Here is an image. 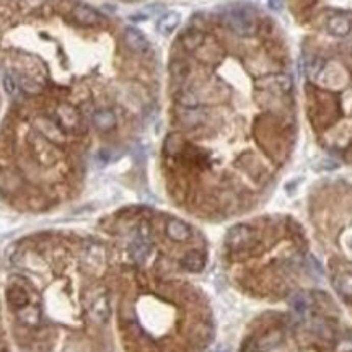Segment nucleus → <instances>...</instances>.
I'll return each mask as SVG.
<instances>
[{"instance_id":"nucleus-2","label":"nucleus","mask_w":352,"mask_h":352,"mask_svg":"<svg viewBox=\"0 0 352 352\" xmlns=\"http://www.w3.org/2000/svg\"><path fill=\"white\" fill-rule=\"evenodd\" d=\"M253 238H255V232L248 225H237V227L229 230L225 243H227V246L230 249H241L248 246L253 241Z\"/></svg>"},{"instance_id":"nucleus-16","label":"nucleus","mask_w":352,"mask_h":352,"mask_svg":"<svg viewBox=\"0 0 352 352\" xmlns=\"http://www.w3.org/2000/svg\"><path fill=\"white\" fill-rule=\"evenodd\" d=\"M282 341V333L279 331V330H274V331H271V333H267L266 336L259 341V344H258V350L259 352H267V350H271V349H274L275 346L279 344V342Z\"/></svg>"},{"instance_id":"nucleus-22","label":"nucleus","mask_w":352,"mask_h":352,"mask_svg":"<svg viewBox=\"0 0 352 352\" xmlns=\"http://www.w3.org/2000/svg\"><path fill=\"white\" fill-rule=\"evenodd\" d=\"M336 352H352V339L339 341L336 346Z\"/></svg>"},{"instance_id":"nucleus-9","label":"nucleus","mask_w":352,"mask_h":352,"mask_svg":"<svg viewBox=\"0 0 352 352\" xmlns=\"http://www.w3.org/2000/svg\"><path fill=\"white\" fill-rule=\"evenodd\" d=\"M166 235L173 241H186L191 237V229L188 223H184L178 219H171L166 223Z\"/></svg>"},{"instance_id":"nucleus-15","label":"nucleus","mask_w":352,"mask_h":352,"mask_svg":"<svg viewBox=\"0 0 352 352\" xmlns=\"http://www.w3.org/2000/svg\"><path fill=\"white\" fill-rule=\"evenodd\" d=\"M183 266L186 267L188 271L191 272H199V271H203V267L206 264V259L204 256L197 253V251H191V253H188L186 256L183 258Z\"/></svg>"},{"instance_id":"nucleus-12","label":"nucleus","mask_w":352,"mask_h":352,"mask_svg":"<svg viewBox=\"0 0 352 352\" xmlns=\"http://www.w3.org/2000/svg\"><path fill=\"white\" fill-rule=\"evenodd\" d=\"M93 124L99 131H111L116 125V116L111 110H98L93 114Z\"/></svg>"},{"instance_id":"nucleus-20","label":"nucleus","mask_w":352,"mask_h":352,"mask_svg":"<svg viewBox=\"0 0 352 352\" xmlns=\"http://www.w3.org/2000/svg\"><path fill=\"white\" fill-rule=\"evenodd\" d=\"M4 87H5V91L8 95H15L16 93V83L13 82V79L10 77V75H5L4 77Z\"/></svg>"},{"instance_id":"nucleus-24","label":"nucleus","mask_w":352,"mask_h":352,"mask_svg":"<svg viewBox=\"0 0 352 352\" xmlns=\"http://www.w3.org/2000/svg\"><path fill=\"white\" fill-rule=\"evenodd\" d=\"M129 2H132V0H129Z\"/></svg>"},{"instance_id":"nucleus-3","label":"nucleus","mask_w":352,"mask_h":352,"mask_svg":"<svg viewBox=\"0 0 352 352\" xmlns=\"http://www.w3.org/2000/svg\"><path fill=\"white\" fill-rule=\"evenodd\" d=\"M124 43L128 46L132 53H145L148 49V39L147 36L137 28H125L124 31Z\"/></svg>"},{"instance_id":"nucleus-19","label":"nucleus","mask_w":352,"mask_h":352,"mask_svg":"<svg viewBox=\"0 0 352 352\" xmlns=\"http://www.w3.org/2000/svg\"><path fill=\"white\" fill-rule=\"evenodd\" d=\"M200 43H203V35L200 33H189L183 38V44L188 49H196Z\"/></svg>"},{"instance_id":"nucleus-17","label":"nucleus","mask_w":352,"mask_h":352,"mask_svg":"<svg viewBox=\"0 0 352 352\" xmlns=\"http://www.w3.org/2000/svg\"><path fill=\"white\" fill-rule=\"evenodd\" d=\"M7 297H8V300H10V304H12L13 307H27L28 295L23 292V289H18V287L8 289Z\"/></svg>"},{"instance_id":"nucleus-11","label":"nucleus","mask_w":352,"mask_h":352,"mask_svg":"<svg viewBox=\"0 0 352 352\" xmlns=\"http://www.w3.org/2000/svg\"><path fill=\"white\" fill-rule=\"evenodd\" d=\"M103 248H99L96 245H90L88 248H85V251H83V256H82V261L85 263L88 266V269L95 271L98 269L99 266L103 264Z\"/></svg>"},{"instance_id":"nucleus-6","label":"nucleus","mask_w":352,"mask_h":352,"mask_svg":"<svg viewBox=\"0 0 352 352\" xmlns=\"http://www.w3.org/2000/svg\"><path fill=\"white\" fill-rule=\"evenodd\" d=\"M90 315L98 323H105L110 318V301L105 295H96L90 304Z\"/></svg>"},{"instance_id":"nucleus-7","label":"nucleus","mask_w":352,"mask_h":352,"mask_svg":"<svg viewBox=\"0 0 352 352\" xmlns=\"http://www.w3.org/2000/svg\"><path fill=\"white\" fill-rule=\"evenodd\" d=\"M129 251H131V256L136 263H144L148 253H150V241L144 237V235H136L134 237V240L131 241V246H129Z\"/></svg>"},{"instance_id":"nucleus-13","label":"nucleus","mask_w":352,"mask_h":352,"mask_svg":"<svg viewBox=\"0 0 352 352\" xmlns=\"http://www.w3.org/2000/svg\"><path fill=\"white\" fill-rule=\"evenodd\" d=\"M333 286L344 297H352V272L341 271L333 275Z\"/></svg>"},{"instance_id":"nucleus-5","label":"nucleus","mask_w":352,"mask_h":352,"mask_svg":"<svg viewBox=\"0 0 352 352\" xmlns=\"http://www.w3.org/2000/svg\"><path fill=\"white\" fill-rule=\"evenodd\" d=\"M326 30H328L330 35L338 36V38H344L347 36L350 30H352V21L349 16L346 15H334L328 20V24H326Z\"/></svg>"},{"instance_id":"nucleus-1","label":"nucleus","mask_w":352,"mask_h":352,"mask_svg":"<svg viewBox=\"0 0 352 352\" xmlns=\"http://www.w3.org/2000/svg\"><path fill=\"white\" fill-rule=\"evenodd\" d=\"M225 23L238 36H249L256 30L255 15L246 7H233L230 10H227V13H225Z\"/></svg>"},{"instance_id":"nucleus-10","label":"nucleus","mask_w":352,"mask_h":352,"mask_svg":"<svg viewBox=\"0 0 352 352\" xmlns=\"http://www.w3.org/2000/svg\"><path fill=\"white\" fill-rule=\"evenodd\" d=\"M292 85H293L292 79L287 73H275V75H271V77L263 79V87L274 88V90L281 91V93H287V91H290Z\"/></svg>"},{"instance_id":"nucleus-8","label":"nucleus","mask_w":352,"mask_h":352,"mask_svg":"<svg viewBox=\"0 0 352 352\" xmlns=\"http://www.w3.org/2000/svg\"><path fill=\"white\" fill-rule=\"evenodd\" d=\"M181 23V16L178 12H166L162 15L157 21V31L163 36H168L171 33L180 27Z\"/></svg>"},{"instance_id":"nucleus-21","label":"nucleus","mask_w":352,"mask_h":352,"mask_svg":"<svg viewBox=\"0 0 352 352\" xmlns=\"http://www.w3.org/2000/svg\"><path fill=\"white\" fill-rule=\"evenodd\" d=\"M47 0H21V5H24L28 10H36V8L43 7Z\"/></svg>"},{"instance_id":"nucleus-14","label":"nucleus","mask_w":352,"mask_h":352,"mask_svg":"<svg viewBox=\"0 0 352 352\" xmlns=\"http://www.w3.org/2000/svg\"><path fill=\"white\" fill-rule=\"evenodd\" d=\"M57 116H59V119H61V122L65 125L67 129H72V128H75V125L79 124V114L69 105L59 106L57 108Z\"/></svg>"},{"instance_id":"nucleus-23","label":"nucleus","mask_w":352,"mask_h":352,"mask_svg":"<svg viewBox=\"0 0 352 352\" xmlns=\"http://www.w3.org/2000/svg\"><path fill=\"white\" fill-rule=\"evenodd\" d=\"M267 5H269L271 10L274 12H281L284 7V0H267Z\"/></svg>"},{"instance_id":"nucleus-4","label":"nucleus","mask_w":352,"mask_h":352,"mask_svg":"<svg viewBox=\"0 0 352 352\" xmlns=\"http://www.w3.org/2000/svg\"><path fill=\"white\" fill-rule=\"evenodd\" d=\"M73 18L80 24L93 27V24H98L99 21H102V15H99L95 8H91L85 4H79V5L73 7Z\"/></svg>"},{"instance_id":"nucleus-18","label":"nucleus","mask_w":352,"mask_h":352,"mask_svg":"<svg viewBox=\"0 0 352 352\" xmlns=\"http://www.w3.org/2000/svg\"><path fill=\"white\" fill-rule=\"evenodd\" d=\"M21 320L27 324H36L39 323V310L35 307H28L21 312Z\"/></svg>"}]
</instances>
